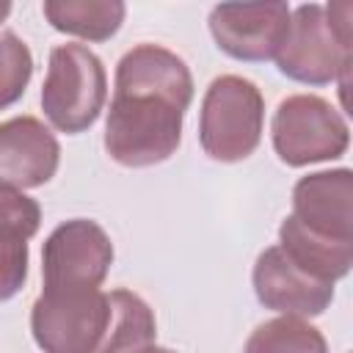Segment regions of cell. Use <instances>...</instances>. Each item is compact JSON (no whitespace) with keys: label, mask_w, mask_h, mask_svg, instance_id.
I'll use <instances>...</instances> for the list:
<instances>
[{"label":"cell","mask_w":353,"mask_h":353,"mask_svg":"<svg viewBox=\"0 0 353 353\" xmlns=\"http://www.w3.org/2000/svg\"><path fill=\"white\" fill-rule=\"evenodd\" d=\"M193 99L188 63L160 47L135 44L116 63V85L105 121V152L124 168L165 163L182 141Z\"/></svg>","instance_id":"1"},{"label":"cell","mask_w":353,"mask_h":353,"mask_svg":"<svg viewBox=\"0 0 353 353\" xmlns=\"http://www.w3.org/2000/svg\"><path fill=\"white\" fill-rule=\"evenodd\" d=\"M350 3H303L290 14L276 66L284 77L303 85L339 83L347 88L350 72Z\"/></svg>","instance_id":"2"},{"label":"cell","mask_w":353,"mask_h":353,"mask_svg":"<svg viewBox=\"0 0 353 353\" xmlns=\"http://www.w3.org/2000/svg\"><path fill=\"white\" fill-rule=\"evenodd\" d=\"M265 130V97L248 77L221 74L201 99L199 143L218 163H240L251 157Z\"/></svg>","instance_id":"3"},{"label":"cell","mask_w":353,"mask_h":353,"mask_svg":"<svg viewBox=\"0 0 353 353\" xmlns=\"http://www.w3.org/2000/svg\"><path fill=\"white\" fill-rule=\"evenodd\" d=\"M105 99L108 74L99 55L85 44L52 47L41 85V110L47 121L66 135L85 132L99 119Z\"/></svg>","instance_id":"4"},{"label":"cell","mask_w":353,"mask_h":353,"mask_svg":"<svg viewBox=\"0 0 353 353\" xmlns=\"http://www.w3.org/2000/svg\"><path fill=\"white\" fill-rule=\"evenodd\" d=\"M273 149L290 168L328 163L347 152V119L317 94H290L270 119Z\"/></svg>","instance_id":"5"},{"label":"cell","mask_w":353,"mask_h":353,"mask_svg":"<svg viewBox=\"0 0 353 353\" xmlns=\"http://www.w3.org/2000/svg\"><path fill=\"white\" fill-rule=\"evenodd\" d=\"M113 265V243L91 218L58 223L41 248V292L99 290Z\"/></svg>","instance_id":"6"},{"label":"cell","mask_w":353,"mask_h":353,"mask_svg":"<svg viewBox=\"0 0 353 353\" xmlns=\"http://www.w3.org/2000/svg\"><path fill=\"white\" fill-rule=\"evenodd\" d=\"M110 323L102 290L41 292L30 306V334L44 353H94Z\"/></svg>","instance_id":"7"},{"label":"cell","mask_w":353,"mask_h":353,"mask_svg":"<svg viewBox=\"0 0 353 353\" xmlns=\"http://www.w3.org/2000/svg\"><path fill=\"white\" fill-rule=\"evenodd\" d=\"M287 3H223L210 11V33L221 52L234 61H270L279 55L287 28Z\"/></svg>","instance_id":"8"},{"label":"cell","mask_w":353,"mask_h":353,"mask_svg":"<svg viewBox=\"0 0 353 353\" xmlns=\"http://www.w3.org/2000/svg\"><path fill=\"white\" fill-rule=\"evenodd\" d=\"M251 281L256 301L287 317H317L334 301V284L298 268L281 245H270L256 256Z\"/></svg>","instance_id":"9"},{"label":"cell","mask_w":353,"mask_h":353,"mask_svg":"<svg viewBox=\"0 0 353 353\" xmlns=\"http://www.w3.org/2000/svg\"><path fill=\"white\" fill-rule=\"evenodd\" d=\"M61 163V143L36 116L0 121V182L28 190L47 185Z\"/></svg>","instance_id":"10"},{"label":"cell","mask_w":353,"mask_h":353,"mask_svg":"<svg viewBox=\"0 0 353 353\" xmlns=\"http://www.w3.org/2000/svg\"><path fill=\"white\" fill-rule=\"evenodd\" d=\"M290 215L323 237L353 243V171L331 168L301 176Z\"/></svg>","instance_id":"11"},{"label":"cell","mask_w":353,"mask_h":353,"mask_svg":"<svg viewBox=\"0 0 353 353\" xmlns=\"http://www.w3.org/2000/svg\"><path fill=\"white\" fill-rule=\"evenodd\" d=\"M279 245L281 251L306 273H312L320 281H336L350 273L353 265V243L323 237L312 229H306L301 221L287 215L279 226Z\"/></svg>","instance_id":"12"},{"label":"cell","mask_w":353,"mask_h":353,"mask_svg":"<svg viewBox=\"0 0 353 353\" xmlns=\"http://www.w3.org/2000/svg\"><path fill=\"white\" fill-rule=\"evenodd\" d=\"M110 323L94 353H143L157 339V320L152 306L130 290L108 292Z\"/></svg>","instance_id":"13"},{"label":"cell","mask_w":353,"mask_h":353,"mask_svg":"<svg viewBox=\"0 0 353 353\" xmlns=\"http://www.w3.org/2000/svg\"><path fill=\"white\" fill-rule=\"evenodd\" d=\"M41 11L58 33L83 41H108L119 33L127 6L121 0H47Z\"/></svg>","instance_id":"14"},{"label":"cell","mask_w":353,"mask_h":353,"mask_svg":"<svg viewBox=\"0 0 353 353\" xmlns=\"http://www.w3.org/2000/svg\"><path fill=\"white\" fill-rule=\"evenodd\" d=\"M243 353H328L320 328L303 317H273L251 331Z\"/></svg>","instance_id":"15"},{"label":"cell","mask_w":353,"mask_h":353,"mask_svg":"<svg viewBox=\"0 0 353 353\" xmlns=\"http://www.w3.org/2000/svg\"><path fill=\"white\" fill-rule=\"evenodd\" d=\"M30 77H33L30 47L17 33L3 30L0 33V110L22 99Z\"/></svg>","instance_id":"16"},{"label":"cell","mask_w":353,"mask_h":353,"mask_svg":"<svg viewBox=\"0 0 353 353\" xmlns=\"http://www.w3.org/2000/svg\"><path fill=\"white\" fill-rule=\"evenodd\" d=\"M41 207L36 199L25 196L19 188L0 182V237L30 240L39 232Z\"/></svg>","instance_id":"17"},{"label":"cell","mask_w":353,"mask_h":353,"mask_svg":"<svg viewBox=\"0 0 353 353\" xmlns=\"http://www.w3.org/2000/svg\"><path fill=\"white\" fill-rule=\"evenodd\" d=\"M28 281V240L0 237V303L14 298Z\"/></svg>","instance_id":"18"},{"label":"cell","mask_w":353,"mask_h":353,"mask_svg":"<svg viewBox=\"0 0 353 353\" xmlns=\"http://www.w3.org/2000/svg\"><path fill=\"white\" fill-rule=\"evenodd\" d=\"M8 14H11V3L8 0H0V22H6Z\"/></svg>","instance_id":"19"},{"label":"cell","mask_w":353,"mask_h":353,"mask_svg":"<svg viewBox=\"0 0 353 353\" xmlns=\"http://www.w3.org/2000/svg\"><path fill=\"white\" fill-rule=\"evenodd\" d=\"M143 353H176V350H171V347H157V345H152V347H146Z\"/></svg>","instance_id":"20"}]
</instances>
